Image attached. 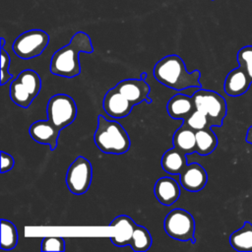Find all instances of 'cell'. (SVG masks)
Returning a JSON list of instances; mask_svg holds the SVG:
<instances>
[{
  "label": "cell",
  "mask_w": 252,
  "mask_h": 252,
  "mask_svg": "<svg viewBox=\"0 0 252 252\" xmlns=\"http://www.w3.org/2000/svg\"><path fill=\"white\" fill-rule=\"evenodd\" d=\"M190 128H192L195 131L205 129L208 127H212L210 124V121L208 117L201 112L200 110H195L188 118L183 120Z\"/></svg>",
  "instance_id": "cell-25"
},
{
  "label": "cell",
  "mask_w": 252,
  "mask_h": 252,
  "mask_svg": "<svg viewBox=\"0 0 252 252\" xmlns=\"http://www.w3.org/2000/svg\"><path fill=\"white\" fill-rule=\"evenodd\" d=\"M146 77H147V73L146 72H143V73H141V75H140V78L141 79H146Z\"/></svg>",
  "instance_id": "cell-30"
},
{
  "label": "cell",
  "mask_w": 252,
  "mask_h": 252,
  "mask_svg": "<svg viewBox=\"0 0 252 252\" xmlns=\"http://www.w3.org/2000/svg\"><path fill=\"white\" fill-rule=\"evenodd\" d=\"M96 147L104 154L122 155L129 151L131 141L127 131L116 121L105 119L103 115L97 117V127L94 134Z\"/></svg>",
  "instance_id": "cell-3"
},
{
  "label": "cell",
  "mask_w": 252,
  "mask_h": 252,
  "mask_svg": "<svg viewBox=\"0 0 252 252\" xmlns=\"http://www.w3.org/2000/svg\"><path fill=\"white\" fill-rule=\"evenodd\" d=\"M229 243L239 252H252V223L245 221L243 226L229 236Z\"/></svg>",
  "instance_id": "cell-20"
},
{
  "label": "cell",
  "mask_w": 252,
  "mask_h": 252,
  "mask_svg": "<svg viewBox=\"0 0 252 252\" xmlns=\"http://www.w3.org/2000/svg\"><path fill=\"white\" fill-rule=\"evenodd\" d=\"M46 114L60 130L74 122L77 116V105L75 100L68 94H57L52 95L46 106Z\"/></svg>",
  "instance_id": "cell-8"
},
{
  "label": "cell",
  "mask_w": 252,
  "mask_h": 252,
  "mask_svg": "<svg viewBox=\"0 0 252 252\" xmlns=\"http://www.w3.org/2000/svg\"><path fill=\"white\" fill-rule=\"evenodd\" d=\"M245 140H246V142H247V143H249V144H251V145H252V126H250V128L248 129Z\"/></svg>",
  "instance_id": "cell-29"
},
{
  "label": "cell",
  "mask_w": 252,
  "mask_h": 252,
  "mask_svg": "<svg viewBox=\"0 0 252 252\" xmlns=\"http://www.w3.org/2000/svg\"><path fill=\"white\" fill-rule=\"evenodd\" d=\"M237 62L252 82V45H246L237 52Z\"/></svg>",
  "instance_id": "cell-24"
},
{
  "label": "cell",
  "mask_w": 252,
  "mask_h": 252,
  "mask_svg": "<svg viewBox=\"0 0 252 252\" xmlns=\"http://www.w3.org/2000/svg\"><path fill=\"white\" fill-rule=\"evenodd\" d=\"M42 251H64L65 240L60 236L44 237L41 241Z\"/></svg>",
  "instance_id": "cell-26"
},
{
  "label": "cell",
  "mask_w": 252,
  "mask_h": 252,
  "mask_svg": "<svg viewBox=\"0 0 252 252\" xmlns=\"http://www.w3.org/2000/svg\"><path fill=\"white\" fill-rule=\"evenodd\" d=\"M134 105L115 88L106 92L103 97V109L113 118H123L130 114Z\"/></svg>",
  "instance_id": "cell-13"
},
{
  "label": "cell",
  "mask_w": 252,
  "mask_h": 252,
  "mask_svg": "<svg viewBox=\"0 0 252 252\" xmlns=\"http://www.w3.org/2000/svg\"><path fill=\"white\" fill-rule=\"evenodd\" d=\"M114 88L133 105L139 104L142 101H147L149 104L153 102L149 95L151 89L144 79H126L120 81Z\"/></svg>",
  "instance_id": "cell-10"
},
{
  "label": "cell",
  "mask_w": 252,
  "mask_h": 252,
  "mask_svg": "<svg viewBox=\"0 0 252 252\" xmlns=\"http://www.w3.org/2000/svg\"><path fill=\"white\" fill-rule=\"evenodd\" d=\"M218 146V138L212 127L196 131V153L200 156L210 155Z\"/></svg>",
  "instance_id": "cell-21"
},
{
  "label": "cell",
  "mask_w": 252,
  "mask_h": 252,
  "mask_svg": "<svg viewBox=\"0 0 252 252\" xmlns=\"http://www.w3.org/2000/svg\"><path fill=\"white\" fill-rule=\"evenodd\" d=\"M179 181L185 190L189 192H198L206 186L208 174L201 164L192 162L187 164L179 174Z\"/></svg>",
  "instance_id": "cell-12"
},
{
  "label": "cell",
  "mask_w": 252,
  "mask_h": 252,
  "mask_svg": "<svg viewBox=\"0 0 252 252\" xmlns=\"http://www.w3.org/2000/svg\"><path fill=\"white\" fill-rule=\"evenodd\" d=\"M197 110L203 112L212 127H220L226 115L225 99L217 92L199 89L193 94Z\"/></svg>",
  "instance_id": "cell-5"
},
{
  "label": "cell",
  "mask_w": 252,
  "mask_h": 252,
  "mask_svg": "<svg viewBox=\"0 0 252 252\" xmlns=\"http://www.w3.org/2000/svg\"><path fill=\"white\" fill-rule=\"evenodd\" d=\"M166 109L171 118L185 120L196 110V106L193 96L176 94L169 98L166 104Z\"/></svg>",
  "instance_id": "cell-17"
},
{
  "label": "cell",
  "mask_w": 252,
  "mask_h": 252,
  "mask_svg": "<svg viewBox=\"0 0 252 252\" xmlns=\"http://www.w3.org/2000/svg\"><path fill=\"white\" fill-rule=\"evenodd\" d=\"M92 178V163L86 158L79 156L68 167L66 173V184L71 193L75 195H82L89 190Z\"/></svg>",
  "instance_id": "cell-9"
},
{
  "label": "cell",
  "mask_w": 252,
  "mask_h": 252,
  "mask_svg": "<svg viewBox=\"0 0 252 252\" xmlns=\"http://www.w3.org/2000/svg\"><path fill=\"white\" fill-rule=\"evenodd\" d=\"M49 34L38 29L24 32L14 40L12 49L21 59H32L39 56L47 47Z\"/></svg>",
  "instance_id": "cell-7"
},
{
  "label": "cell",
  "mask_w": 252,
  "mask_h": 252,
  "mask_svg": "<svg viewBox=\"0 0 252 252\" xmlns=\"http://www.w3.org/2000/svg\"><path fill=\"white\" fill-rule=\"evenodd\" d=\"M14 164H15L14 158L11 155L2 151L1 152V173H5L11 170Z\"/></svg>",
  "instance_id": "cell-28"
},
{
  "label": "cell",
  "mask_w": 252,
  "mask_h": 252,
  "mask_svg": "<svg viewBox=\"0 0 252 252\" xmlns=\"http://www.w3.org/2000/svg\"><path fill=\"white\" fill-rule=\"evenodd\" d=\"M251 83L247 73L239 66L227 74L224 80L223 90L229 96H239L248 91Z\"/></svg>",
  "instance_id": "cell-16"
},
{
  "label": "cell",
  "mask_w": 252,
  "mask_h": 252,
  "mask_svg": "<svg viewBox=\"0 0 252 252\" xmlns=\"http://www.w3.org/2000/svg\"><path fill=\"white\" fill-rule=\"evenodd\" d=\"M93 53L91 37L84 32H77L70 42L55 51L50 60V72L53 75L73 78L81 73L80 53Z\"/></svg>",
  "instance_id": "cell-1"
},
{
  "label": "cell",
  "mask_w": 252,
  "mask_h": 252,
  "mask_svg": "<svg viewBox=\"0 0 252 252\" xmlns=\"http://www.w3.org/2000/svg\"><path fill=\"white\" fill-rule=\"evenodd\" d=\"M10 55L8 52L4 49V47H1V79L0 84L4 86L8 81H10L13 78V75L9 73V66H10Z\"/></svg>",
  "instance_id": "cell-27"
},
{
  "label": "cell",
  "mask_w": 252,
  "mask_h": 252,
  "mask_svg": "<svg viewBox=\"0 0 252 252\" xmlns=\"http://www.w3.org/2000/svg\"><path fill=\"white\" fill-rule=\"evenodd\" d=\"M154 193L157 200L161 205L169 207L178 200L180 196V187L175 179L163 176L156 181Z\"/></svg>",
  "instance_id": "cell-15"
},
{
  "label": "cell",
  "mask_w": 252,
  "mask_h": 252,
  "mask_svg": "<svg viewBox=\"0 0 252 252\" xmlns=\"http://www.w3.org/2000/svg\"><path fill=\"white\" fill-rule=\"evenodd\" d=\"M186 154L175 147L167 150L161 158L162 169L171 175H179L187 165Z\"/></svg>",
  "instance_id": "cell-19"
},
{
  "label": "cell",
  "mask_w": 252,
  "mask_h": 252,
  "mask_svg": "<svg viewBox=\"0 0 252 252\" xmlns=\"http://www.w3.org/2000/svg\"><path fill=\"white\" fill-rule=\"evenodd\" d=\"M1 47H4V45H5V38L4 37H1Z\"/></svg>",
  "instance_id": "cell-31"
},
{
  "label": "cell",
  "mask_w": 252,
  "mask_h": 252,
  "mask_svg": "<svg viewBox=\"0 0 252 252\" xmlns=\"http://www.w3.org/2000/svg\"><path fill=\"white\" fill-rule=\"evenodd\" d=\"M60 129L50 120H38L33 122L29 128L30 136L42 145H48L51 151H54L58 145Z\"/></svg>",
  "instance_id": "cell-11"
},
{
  "label": "cell",
  "mask_w": 252,
  "mask_h": 252,
  "mask_svg": "<svg viewBox=\"0 0 252 252\" xmlns=\"http://www.w3.org/2000/svg\"><path fill=\"white\" fill-rule=\"evenodd\" d=\"M163 228L168 236L179 241L195 243V220L192 215L183 209H173L164 219Z\"/></svg>",
  "instance_id": "cell-6"
},
{
  "label": "cell",
  "mask_w": 252,
  "mask_h": 252,
  "mask_svg": "<svg viewBox=\"0 0 252 252\" xmlns=\"http://www.w3.org/2000/svg\"><path fill=\"white\" fill-rule=\"evenodd\" d=\"M18 231L15 224L5 219L1 220V243L2 250H11L18 243Z\"/></svg>",
  "instance_id": "cell-22"
},
{
  "label": "cell",
  "mask_w": 252,
  "mask_h": 252,
  "mask_svg": "<svg viewBox=\"0 0 252 252\" xmlns=\"http://www.w3.org/2000/svg\"><path fill=\"white\" fill-rule=\"evenodd\" d=\"M212 1H214V0H212Z\"/></svg>",
  "instance_id": "cell-32"
},
{
  "label": "cell",
  "mask_w": 252,
  "mask_h": 252,
  "mask_svg": "<svg viewBox=\"0 0 252 252\" xmlns=\"http://www.w3.org/2000/svg\"><path fill=\"white\" fill-rule=\"evenodd\" d=\"M173 147L186 155L196 152V131L190 128L184 121L174 132L172 137Z\"/></svg>",
  "instance_id": "cell-18"
},
{
  "label": "cell",
  "mask_w": 252,
  "mask_h": 252,
  "mask_svg": "<svg viewBox=\"0 0 252 252\" xmlns=\"http://www.w3.org/2000/svg\"><path fill=\"white\" fill-rule=\"evenodd\" d=\"M137 223L126 215L116 217L109 226L113 227V233L110 236V241L118 247L127 246L130 244Z\"/></svg>",
  "instance_id": "cell-14"
},
{
  "label": "cell",
  "mask_w": 252,
  "mask_h": 252,
  "mask_svg": "<svg viewBox=\"0 0 252 252\" xmlns=\"http://www.w3.org/2000/svg\"><path fill=\"white\" fill-rule=\"evenodd\" d=\"M152 235L150 231L143 225H136L129 246L135 252L147 251L152 246Z\"/></svg>",
  "instance_id": "cell-23"
},
{
  "label": "cell",
  "mask_w": 252,
  "mask_h": 252,
  "mask_svg": "<svg viewBox=\"0 0 252 252\" xmlns=\"http://www.w3.org/2000/svg\"><path fill=\"white\" fill-rule=\"evenodd\" d=\"M41 90V79L39 75L32 70L22 71L10 85V97L12 101L27 108L37 96Z\"/></svg>",
  "instance_id": "cell-4"
},
{
  "label": "cell",
  "mask_w": 252,
  "mask_h": 252,
  "mask_svg": "<svg viewBox=\"0 0 252 252\" xmlns=\"http://www.w3.org/2000/svg\"><path fill=\"white\" fill-rule=\"evenodd\" d=\"M154 77L160 84L175 91H182L189 88L201 89V73L199 70L188 72L183 59L170 54L158 60L154 67Z\"/></svg>",
  "instance_id": "cell-2"
}]
</instances>
